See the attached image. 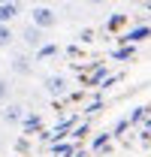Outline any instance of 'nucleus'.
<instances>
[{"label": "nucleus", "mask_w": 151, "mask_h": 157, "mask_svg": "<svg viewBox=\"0 0 151 157\" xmlns=\"http://www.w3.org/2000/svg\"><path fill=\"white\" fill-rule=\"evenodd\" d=\"M70 151H73L70 145H55V154H70Z\"/></svg>", "instance_id": "9"}, {"label": "nucleus", "mask_w": 151, "mask_h": 157, "mask_svg": "<svg viewBox=\"0 0 151 157\" xmlns=\"http://www.w3.org/2000/svg\"><path fill=\"white\" fill-rule=\"evenodd\" d=\"M9 42H12V30H9V24H0V48L9 45Z\"/></svg>", "instance_id": "4"}, {"label": "nucleus", "mask_w": 151, "mask_h": 157, "mask_svg": "<svg viewBox=\"0 0 151 157\" xmlns=\"http://www.w3.org/2000/svg\"><path fill=\"white\" fill-rule=\"evenodd\" d=\"M48 91H52V94H60V91H64V78H48Z\"/></svg>", "instance_id": "6"}, {"label": "nucleus", "mask_w": 151, "mask_h": 157, "mask_svg": "<svg viewBox=\"0 0 151 157\" xmlns=\"http://www.w3.org/2000/svg\"><path fill=\"white\" fill-rule=\"evenodd\" d=\"M27 42H30V45H39V30H33V27H30V30H27Z\"/></svg>", "instance_id": "7"}, {"label": "nucleus", "mask_w": 151, "mask_h": 157, "mask_svg": "<svg viewBox=\"0 0 151 157\" xmlns=\"http://www.w3.org/2000/svg\"><path fill=\"white\" fill-rule=\"evenodd\" d=\"M148 36V27H136V30H130L127 33V42H139V39Z\"/></svg>", "instance_id": "3"}, {"label": "nucleus", "mask_w": 151, "mask_h": 157, "mask_svg": "<svg viewBox=\"0 0 151 157\" xmlns=\"http://www.w3.org/2000/svg\"><path fill=\"white\" fill-rule=\"evenodd\" d=\"M145 115H148V109L142 106V109H136V112H133V121H139V118H145Z\"/></svg>", "instance_id": "10"}, {"label": "nucleus", "mask_w": 151, "mask_h": 157, "mask_svg": "<svg viewBox=\"0 0 151 157\" xmlns=\"http://www.w3.org/2000/svg\"><path fill=\"white\" fill-rule=\"evenodd\" d=\"M6 94H9V85H6V82H3V78H0V100L6 97Z\"/></svg>", "instance_id": "11"}, {"label": "nucleus", "mask_w": 151, "mask_h": 157, "mask_svg": "<svg viewBox=\"0 0 151 157\" xmlns=\"http://www.w3.org/2000/svg\"><path fill=\"white\" fill-rule=\"evenodd\" d=\"M55 21H57V12H52L48 6H37L33 9V24L37 27H52Z\"/></svg>", "instance_id": "1"}, {"label": "nucleus", "mask_w": 151, "mask_h": 157, "mask_svg": "<svg viewBox=\"0 0 151 157\" xmlns=\"http://www.w3.org/2000/svg\"><path fill=\"white\" fill-rule=\"evenodd\" d=\"M15 12H18V3H0V24L15 18Z\"/></svg>", "instance_id": "2"}, {"label": "nucleus", "mask_w": 151, "mask_h": 157, "mask_svg": "<svg viewBox=\"0 0 151 157\" xmlns=\"http://www.w3.org/2000/svg\"><path fill=\"white\" fill-rule=\"evenodd\" d=\"M37 124H39V118H37V115H27V118H24V127H27V130H33Z\"/></svg>", "instance_id": "8"}, {"label": "nucleus", "mask_w": 151, "mask_h": 157, "mask_svg": "<svg viewBox=\"0 0 151 157\" xmlns=\"http://www.w3.org/2000/svg\"><path fill=\"white\" fill-rule=\"evenodd\" d=\"M3 118H6V121H18L21 118V106H9V109L3 112Z\"/></svg>", "instance_id": "5"}]
</instances>
